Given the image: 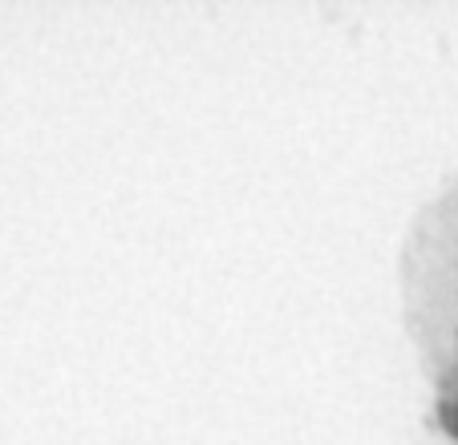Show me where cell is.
Listing matches in <instances>:
<instances>
[{
  "instance_id": "6da1fadb",
  "label": "cell",
  "mask_w": 458,
  "mask_h": 445,
  "mask_svg": "<svg viewBox=\"0 0 458 445\" xmlns=\"http://www.w3.org/2000/svg\"><path fill=\"white\" fill-rule=\"evenodd\" d=\"M442 421H446V429H450V433H458V401L442 409Z\"/></svg>"
}]
</instances>
